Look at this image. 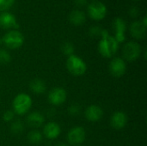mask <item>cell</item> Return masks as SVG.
I'll return each mask as SVG.
<instances>
[{
	"mask_svg": "<svg viewBox=\"0 0 147 146\" xmlns=\"http://www.w3.org/2000/svg\"><path fill=\"white\" fill-rule=\"evenodd\" d=\"M61 129L60 126L55 122H49L47 123L43 129V133L46 138L48 139H55L60 134Z\"/></svg>",
	"mask_w": 147,
	"mask_h": 146,
	"instance_id": "9a60e30c",
	"label": "cell"
},
{
	"mask_svg": "<svg viewBox=\"0 0 147 146\" xmlns=\"http://www.w3.org/2000/svg\"><path fill=\"white\" fill-rule=\"evenodd\" d=\"M66 100V92L62 88H54L48 94V101L54 106H60Z\"/></svg>",
	"mask_w": 147,
	"mask_h": 146,
	"instance_id": "30bf717a",
	"label": "cell"
},
{
	"mask_svg": "<svg viewBox=\"0 0 147 146\" xmlns=\"http://www.w3.org/2000/svg\"><path fill=\"white\" fill-rule=\"evenodd\" d=\"M134 1H139V0H134Z\"/></svg>",
	"mask_w": 147,
	"mask_h": 146,
	"instance_id": "f546056e",
	"label": "cell"
},
{
	"mask_svg": "<svg viewBox=\"0 0 147 146\" xmlns=\"http://www.w3.org/2000/svg\"><path fill=\"white\" fill-rule=\"evenodd\" d=\"M85 130L81 126H76L68 133V142L72 145H78L85 140Z\"/></svg>",
	"mask_w": 147,
	"mask_h": 146,
	"instance_id": "ba28073f",
	"label": "cell"
},
{
	"mask_svg": "<svg viewBox=\"0 0 147 146\" xmlns=\"http://www.w3.org/2000/svg\"><path fill=\"white\" fill-rule=\"evenodd\" d=\"M3 120H4L5 121H10V120H12L13 118H14V113H13L12 111H10V110H7V111L3 114Z\"/></svg>",
	"mask_w": 147,
	"mask_h": 146,
	"instance_id": "484cf974",
	"label": "cell"
},
{
	"mask_svg": "<svg viewBox=\"0 0 147 146\" xmlns=\"http://www.w3.org/2000/svg\"><path fill=\"white\" fill-rule=\"evenodd\" d=\"M87 0H75V3L78 6H83L86 3Z\"/></svg>",
	"mask_w": 147,
	"mask_h": 146,
	"instance_id": "4316f807",
	"label": "cell"
},
{
	"mask_svg": "<svg viewBox=\"0 0 147 146\" xmlns=\"http://www.w3.org/2000/svg\"><path fill=\"white\" fill-rule=\"evenodd\" d=\"M102 30H103V29H102V28H99V27H93V28H90V34H91L92 36H98V35L101 36Z\"/></svg>",
	"mask_w": 147,
	"mask_h": 146,
	"instance_id": "cb8c5ba5",
	"label": "cell"
},
{
	"mask_svg": "<svg viewBox=\"0 0 147 146\" xmlns=\"http://www.w3.org/2000/svg\"><path fill=\"white\" fill-rule=\"evenodd\" d=\"M87 12L89 16L94 21H102L105 18L107 15L106 5L100 2L95 1L90 3L87 7Z\"/></svg>",
	"mask_w": 147,
	"mask_h": 146,
	"instance_id": "5b68a950",
	"label": "cell"
},
{
	"mask_svg": "<svg viewBox=\"0 0 147 146\" xmlns=\"http://www.w3.org/2000/svg\"><path fill=\"white\" fill-rule=\"evenodd\" d=\"M23 124L22 123V121L20 120H16L14 123H12L11 125V132L15 134H19L22 132L23 130Z\"/></svg>",
	"mask_w": 147,
	"mask_h": 146,
	"instance_id": "7402d4cb",
	"label": "cell"
},
{
	"mask_svg": "<svg viewBox=\"0 0 147 146\" xmlns=\"http://www.w3.org/2000/svg\"><path fill=\"white\" fill-rule=\"evenodd\" d=\"M29 88L31 91L34 94H42L46 90V84L41 79L35 78L30 82Z\"/></svg>",
	"mask_w": 147,
	"mask_h": 146,
	"instance_id": "ac0fdd59",
	"label": "cell"
},
{
	"mask_svg": "<svg viewBox=\"0 0 147 146\" xmlns=\"http://www.w3.org/2000/svg\"><path fill=\"white\" fill-rule=\"evenodd\" d=\"M27 122L32 127H40L44 123V116L39 112H33L28 116Z\"/></svg>",
	"mask_w": 147,
	"mask_h": 146,
	"instance_id": "e0dca14e",
	"label": "cell"
},
{
	"mask_svg": "<svg viewBox=\"0 0 147 146\" xmlns=\"http://www.w3.org/2000/svg\"><path fill=\"white\" fill-rule=\"evenodd\" d=\"M66 67L68 71L73 76H82L86 72L87 66L84 61L77 55H71L66 60Z\"/></svg>",
	"mask_w": 147,
	"mask_h": 146,
	"instance_id": "3957f363",
	"label": "cell"
},
{
	"mask_svg": "<svg viewBox=\"0 0 147 146\" xmlns=\"http://www.w3.org/2000/svg\"><path fill=\"white\" fill-rule=\"evenodd\" d=\"M127 123V116L123 112H115L110 119L111 126L115 129L123 128Z\"/></svg>",
	"mask_w": 147,
	"mask_h": 146,
	"instance_id": "4fadbf2b",
	"label": "cell"
},
{
	"mask_svg": "<svg viewBox=\"0 0 147 146\" xmlns=\"http://www.w3.org/2000/svg\"><path fill=\"white\" fill-rule=\"evenodd\" d=\"M62 52L64 54L67 55L68 57L72 55L73 52H74V46L70 42H65L63 46H62Z\"/></svg>",
	"mask_w": 147,
	"mask_h": 146,
	"instance_id": "603a6c76",
	"label": "cell"
},
{
	"mask_svg": "<svg viewBox=\"0 0 147 146\" xmlns=\"http://www.w3.org/2000/svg\"><path fill=\"white\" fill-rule=\"evenodd\" d=\"M0 28L3 29H16L18 28V23L16 16L8 11L0 13Z\"/></svg>",
	"mask_w": 147,
	"mask_h": 146,
	"instance_id": "9c48e42d",
	"label": "cell"
},
{
	"mask_svg": "<svg viewBox=\"0 0 147 146\" xmlns=\"http://www.w3.org/2000/svg\"><path fill=\"white\" fill-rule=\"evenodd\" d=\"M16 0H0V11H7L15 3Z\"/></svg>",
	"mask_w": 147,
	"mask_h": 146,
	"instance_id": "44dd1931",
	"label": "cell"
},
{
	"mask_svg": "<svg viewBox=\"0 0 147 146\" xmlns=\"http://www.w3.org/2000/svg\"><path fill=\"white\" fill-rule=\"evenodd\" d=\"M146 26L141 21H135L130 26V33L132 36L137 40H142L146 35Z\"/></svg>",
	"mask_w": 147,
	"mask_h": 146,
	"instance_id": "8fae6325",
	"label": "cell"
},
{
	"mask_svg": "<svg viewBox=\"0 0 147 146\" xmlns=\"http://www.w3.org/2000/svg\"><path fill=\"white\" fill-rule=\"evenodd\" d=\"M11 57L10 54L5 49H0V64L7 65L10 62Z\"/></svg>",
	"mask_w": 147,
	"mask_h": 146,
	"instance_id": "ffe728a7",
	"label": "cell"
},
{
	"mask_svg": "<svg viewBox=\"0 0 147 146\" xmlns=\"http://www.w3.org/2000/svg\"><path fill=\"white\" fill-rule=\"evenodd\" d=\"M93 2H95V1H99V0H92Z\"/></svg>",
	"mask_w": 147,
	"mask_h": 146,
	"instance_id": "f1b7e54d",
	"label": "cell"
},
{
	"mask_svg": "<svg viewBox=\"0 0 147 146\" xmlns=\"http://www.w3.org/2000/svg\"><path fill=\"white\" fill-rule=\"evenodd\" d=\"M101 37L102 39L98 44V51L100 54L104 58H112L118 51L119 43L107 30H102Z\"/></svg>",
	"mask_w": 147,
	"mask_h": 146,
	"instance_id": "6da1fadb",
	"label": "cell"
},
{
	"mask_svg": "<svg viewBox=\"0 0 147 146\" xmlns=\"http://www.w3.org/2000/svg\"><path fill=\"white\" fill-rule=\"evenodd\" d=\"M4 46L9 49H17L21 47L24 43L23 34L17 29H12L8 31L2 39Z\"/></svg>",
	"mask_w": 147,
	"mask_h": 146,
	"instance_id": "7a4b0ae2",
	"label": "cell"
},
{
	"mask_svg": "<svg viewBox=\"0 0 147 146\" xmlns=\"http://www.w3.org/2000/svg\"><path fill=\"white\" fill-rule=\"evenodd\" d=\"M114 28L115 30V39L118 43H121L125 41V31L127 28L126 22L120 17H116L114 21Z\"/></svg>",
	"mask_w": 147,
	"mask_h": 146,
	"instance_id": "7c38bea8",
	"label": "cell"
},
{
	"mask_svg": "<svg viewBox=\"0 0 147 146\" xmlns=\"http://www.w3.org/2000/svg\"><path fill=\"white\" fill-rule=\"evenodd\" d=\"M102 115H103L102 109L96 105H91V106L88 107L85 111L86 119L92 122L100 120L102 119Z\"/></svg>",
	"mask_w": 147,
	"mask_h": 146,
	"instance_id": "5bb4252c",
	"label": "cell"
},
{
	"mask_svg": "<svg viewBox=\"0 0 147 146\" xmlns=\"http://www.w3.org/2000/svg\"><path fill=\"white\" fill-rule=\"evenodd\" d=\"M127 71V65L124 59L121 58H115L109 64L110 74L115 77H122Z\"/></svg>",
	"mask_w": 147,
	"mask_h": 146,
	"instance_id": "52a82bcc",
	"label": "cell"
},
{
	"mask_svg": "<svg viewBox=\"0 0 147 146\" xmlns=\"http://www.w3.org/2000/svg\"><path fill=\"white\" fill-rule=\"evenodd\" d=\"M56 146H68V145H65V144H62V143H61V144H59V145H57Z\"/></svg>",
	"mask_w": 147,
	"mask_h": 146,
	"instance_id": "83f0119b",
	"label": "cell"
},
{
	"mask_svg": "<svg viewBox=\"0 0 147 146\" xmlns=\"http://www.w3.org/2000/svg\"><path fill=\"white\" fill-rule=\"evenodd\" d=\"M122 55L124 59L129 62L135 61L141 55L140 45L135 41H129L126 43L122 49Z\"/></svg>",
	"mask_w": 147,
	"mask_h": 146,
	"instance_id": "8992f818",
	"label": "cell"
},
{
	"mask_svg": "<svg viewBox=\"0 0 147 146\" xmlns=\"http://www.w3.org/2000/svg\"><path fill=\"white\" fill-rule=\"evenodd\" d=\"M69 21L75 26H80L84 24L86 21L85 14L79 9H75L71 11L69 15Z\"/></svg>",
	"mask_w": 147,
	"mask_h": 146,
	"instance_id": "2e32d148",
	"label": "cell"
},
{
	"mask_svg": "<svg viewBox=\"0 0 147 146\" xmlns=\"http://www.w3.org/2000/svg\"><path fill=\"white\" fill-rule=\"evenodd\" d=\"M28 139L31 144H39L42 140V134L37 130H33L28 134Z\"/></svg>",
	"mask_w": 147,
	"mask_h": 146,
	"instance_id": "d6986e66",
	"label": "cell"
},
{
	"mask_svg": "<svg viewBox=\"0 0 147 146\" xmlns=\"http://www.w3.org/2000/svg\"><path fill=\"white\" fill-rule=\"evenodd\" d=\"M32 106V99L27 94L17 95L13 101V109L19 115L26 114Z\"/></svg>",
	"mask_w": 147,
	"mask_h": 146,
	"instance_id": "277c9868",
	"label": "cell"
},
{
	"mask_svg": "<svg viewBox=\"0 0 147 146\" xmlns=\"http://www.w3.org/2000/svg\"><path fill=\"white\" fill-rule=\"evenodd\" d=\"M69 113L71 115H78L80 113V108L78 105H72L69 108Z\"/></svg>",
	"mask_w": 147,
	"mask_h": 146,
	"instance_id": "d4e9b609",
	"label": "cell"
}]
</instances>
